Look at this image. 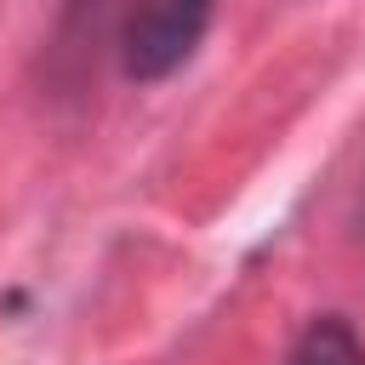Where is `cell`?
<instances>
[{"label": "cell", "instance_id": "6da1fadb", "mask_svg": "<svg viewBox=\"0 0 365 365\" xmlns=\"http://www.w3.org/2000/svg\"><path fill=\"white\" fill-rule=\"evenodd\" d=\"M217 17V0H125L114 23V68L131 86H160L171 80L205 40Z\"/></svg>", "mask_w": 365, "mask_h": 365}, {"label": "cell", "instance_id": "7a4b0ae2", "mask_svg": "<svg viewBox=\"0 0 365 365\" xmlns=\"http://www.w3.org/2000/svg\"><path fill=\"white\" fill-rule=\"evenodd\" d=\"M285 365H365V342H359V331L342 314H319L291 342Z\"/></svg>", "mask_w": 365, "mask_h": 365}, {"label": "cell", "instance_id": "3957f363", "mask_svg": "<svg viewBox=\"0 0 365 365\" xmlns=\"http://www.w3.org/2000/svg\"><path fill=\"white\" fill-rule=\"evenodd\" d=\"M120 11H125V0H63L57 51L80 57V51H91V40H97L103 29H108V40H114V23H120Z\"/></svg>", "mask_w": 365, "mask_h": 365}, {"label": "cell", "instance_id": "277c9868", "mask_svg": "<svg viewBox=\"0 0 365 365\" xmlns=\"http://www.w3.org/2000/svg\"><path fill=\"white\" fill-rule=\"evenodd\" d=\"M354 234L365 240V188H359V205H354Z\"/></svg>", "mask_w": 365, "mask_h": 365}]
</instances>
